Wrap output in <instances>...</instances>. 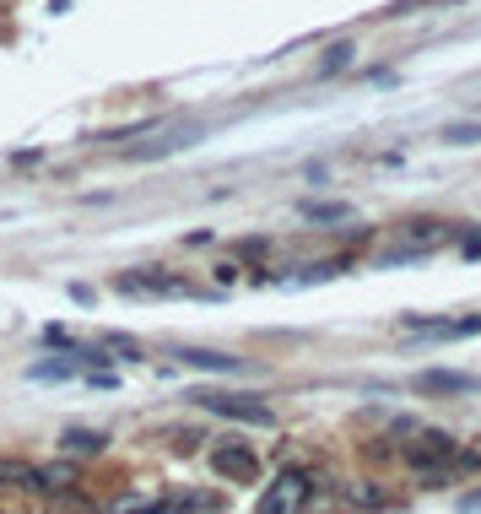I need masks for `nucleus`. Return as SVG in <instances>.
I'll return each instance as SVG.
<instances>
[{"label": "nucleus", "mask_w": 481, "mask_h": 514, "mask_svg": "<svg viewBox=\"0 0 481 514\" xmlns=\"http://www.w3.org/2000/svg\"><path fill=\"white\" fill-rule=\"evenodd\" d=\"M195 401L206 406V412L227 417V423H249V428H271V423H276L271 406H265L260 395H217V390H200Z\"/></svg>", "instance_id": "obj_1"}, {"label": "nucleus", "mask_w": 481, "mask_h": 514, "mask_svg": "<svg viewBox=\"0 0 481 514\" xmlns=\"http://www.w3.org/2000/svg\"><path fill=\"white\" fill-rule=\"evenodd\" d=\"M309 482H314V471H303V466H287L282 477L271 482V493L260 498V509H265V514H287V509H303V504H309Z\"/></svg>", "instance_id": "obj_2"}, {"label": "nucleus", "mask_w": 481, "mask_h": 514, "mask_svg": "<svg viewBox=\"0 0 481 514\" xmlns=\"http://www.w3.org/2000/svg\"><path fill=\"white\" fill-rule=\"evenodd\" d=\"M211 466H217V477L238 482V487L260 482V460H255V450H249V444H238V439H222L217 450H211Z\"/></svg>", "instance_id": "obj_3"}, {"label": "nucleus", "mask_w": 481, "mask_h": 514, "mask_svg": "<svg viewBox=\"0 0 481 514\" xmlns=\"http://www.w3.org/2000/svg\"><path fill=\"white\" fill-rule=\"evenodd\" d=\"M71 487H82V466H76V460H49V466H33V487H28V493L65 498Z\"/></svg>", "instance_id": "obj_4"}, {"label": "nucleus", "mask_w": 481, "mask_h": 514, "mask_svg": "<svg viewBox=\"0 0 481 514\" xmlns=\"http://www.w3.org/2000/svg\"><path fill=\"white\" fill-rule=\"evenodd\" d=\"M411 439H417V444H411V450H406V460H411V466H449V455H454V439H449V433H433V428H417V433H411Z\"/></svg>", "instance_id": "obj_5"}, {"label": "nucleus", "mask_w": 481, "mask_h": 514, "mask_svg": "<svg viewBox=\"0 0 481 514\" xmlns=\"http://www.w3.org/2000/svg\"><path fill=\"white\" fill-rule=\"evenodd\" d=\"M417 390L422 395H471V390H481V379L476 374H449V368H433V374L417 379Z\"/></svg>", "instance_id": "obj_6"}, {"label": "nucleus", "mask_w": 481, "mask_h": 514, "mask_svg": "<svg viewBox=\"0 0 481 514\" xmlns=\"http://www.w3.org/2000/svg\"><path fill=\"white\" fill-rule=\"evenodd\" d=\"M184 368H206V374H238L244 358H233V352H206V347H179L173 352Z\"/></svg>", "instance_id": "obj_7"}, {"label": "nucleus", "mask_w": 481, "mask_h": 514, "mask_svg": "<svg viewBox=\"0 0 481 514\" xmlns=\"http://www.w3.org/2000/svg\"><path fill=\"white\" fill-rule=\"evenodd\" d=\"M444 222H411L406 233H400V260H411V255H427L433 244H444Z\"/></svg>", "instance_id": "obj_8"}, {"label": "nucleus", "mask_w": 481, "mask_h": 514, "mask_svg": "<svg viewBox=\"0 0 481 514\" xmlns=\"http://www.w3.org/2000/svg\"><path fill=\"white\" fill-rule=\"evenodd\" d=\"M65 450H71L76 460H92V455H103V450H109V433H92V428H71V433H65Z\"/></svg>", "instance_id": "obj_9"}, {"label": "nucleus", "mask_w": 481, "mask_h": 514, "mask_svg": "<svg viewBox=\"0 0 481 514\" xmlns=\"http://www.w3.org/2000/svg\"><path fill=\"white\" fill-rule=\"evenodd\" d=\"M298 212H303V222H319V228H325V222H346V217H352V206H346V201H303Z\"/></svg>", "instance_id": "obj_10"}, {"label": "nucleus", "mask_w": 481, "mask_h": 514, "mask_svg": "<svg viewBox=\"0 0 481 514\" xmlns=\"http://www.w3.org/2000/svg\"><path fill=\"white\" fill-rule=\"evenodd\" d=\"M11 487H33V466L17 455H0V493H11Z\"/></svg>", "instance_id": "obj_11"}, {"label": "nucleus", "mask_w": 481, "mask_h": 514, "mask_svg": "<svg viewBox=\"0 0 481 514\" xmlns=\"http://www.w3.org/2000/svg\"><path fill=\"white\" fill-rule=\"evenodd\" d=\"M352 60H357V44H346V38H341V44L325 49V60L314 65V76H336V71H346Z\"/></svg>", "instance_id": "obj_12"}, {"label": "nucleus", "mask_w": 481, "mask_h": 514, "mask_svg": "<svg viewBox=\"0 0 481 514\" xmlns=\"http://www.w3.org/2000/svg\"><path fill=\"white\" fill-rule=\"evenodd\" d=\"M444 141L449 147H481V120H449Z\"/></svg>", "instance_id": "obj_13"}, {"label": "nucleus", "mask_w": 481, "mask_h": 514, "mask_svg": "<svg viewBox=\"0 0 481 514\" xmlns=\"http://www.w3.org/2000/svg\"><path fill=\"white\" fill-rule=\"evenodd\" d=\"M98 347L109 352V358H119V363H141V341L136 336H103Z\"/></svg>", "instance_id": "obj_14"}, {"label": "nucleus", "mask_w": 481, "mask_h": 514, "mask_svg": "<svg viewBox=\"0 0 481 514\" xmlns=\"http://www.w3.org/2000/svg\"><path fill=\"white\" fill-rule=\"evenodd\" d=\"M76 368H82L76 358H60V363H38V368H33V379H38V385H49V379H55V385H60V379H76Z\"/></svg>", "instance_id": "obj_15"}, {"label": "nucleus", "mask_w": 481, "mask_h": 514, "mask_svg": "<svg viewBox=\"0 0 481 514\" xmlns=\"http://www.w3.org/2000/svg\"><path fill=\"white\" fill-rule=\"evenodd\" d=\"M346 504H352V509H379V504H384L379 482H357L352 493H346Z\"/></svg>", "instance_id": "obj_16"}, {"label": "nucleus", "mask_w": 481, "mask_h": 514, "mask_svg": "<svg viewBox=\"0 0 481 514\" xmlns=\"http://www.w3.org/2000/svg\"><path fill=\"white\" fill-rule=\"evenodd\" d=\"M195 444H200V433H195V428H184V433H173V450H184V455H190V450H195Z\"/></svg>", "instance_id": "obj_17"}, {"label": "nucleus", "mask_w": 481, "mask_h": 514, "mask_svg": "<svg viewBox=\"0 0 481 514\" xmlns=\"http://www.w3.org/2000/svg\"><path fill=\"white\" fill-rule=\"evenodd\" d=\"M44 341H49V347H65V352H71V336H65L60 325H49V331H44Z\"/></svg>", "instance_id": "obj_18"}, {"label": "nucleus", "mask_w": 481, "mask_h": 514, "mask_svg": "<svg viewBox=\"0 0 481 514\" xmlns=\"http://www.w3.org/2000/svg\"><path fill=\"white\" fill-rule=\"evenodd\" d=\"M465 509H481V493H465Z\"/></svg>", "instance_id": "obj_19"}]
</instances>
